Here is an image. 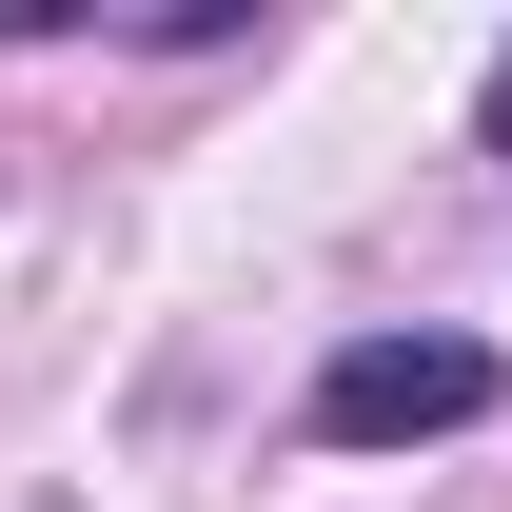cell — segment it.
I'll list each match as a JSON object with an SVG mask.
<instances>
[{
  "instance_id": "1",
  "label": "cell",
  "mask_w": 512,
  "mask_h": 512,
  "mask_svg": "<svg viewBox=\"0 0 512 512\" xmlns=\"http://www.w3.org/2000/svg\"><path fill=\"white\" fill-rule=\"evenodd\" d=\"M493 394H512L493 335H355V355L316 375V434L335 453H394V434H473Z\"/></svg>"
},
{
  "instance_id": "2",
  "label": "cell",
  "mask_w": 512,
  "mask_h": 512,
  "mask_svg": "<svg viewBox=\"0 0 512 512\" xmlns=\"http://www.w3.org/2000/svg\"><path fill=\"white\" fill-rule=\"evenodd\" d=\"M473 138H493V158H512V60H493V99H473Z\"/></svg>"
}]
</instances>
